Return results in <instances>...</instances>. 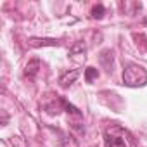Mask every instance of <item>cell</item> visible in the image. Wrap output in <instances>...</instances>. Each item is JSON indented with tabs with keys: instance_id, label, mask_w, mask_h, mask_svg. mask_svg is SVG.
I'll use <instances>...</instances> for the list:
<instances>
[{
	"instance_id": "6da1fadb",
	"label": "cell",
	"mask_w": 147,
	"mask_h": 147,
	"mask_svg": "<svg viewBox=\"0 0 147 147\" xmlns=\"http://www.w3.org/2000/svg\"><path fill=\"white\" fill-rule=\"evenodd\" d=\"M123 83L126 87H144L147 83V71L140 64H126L123 69Z\"/></svg>"
},
{
	"instance_id": "5b68a950",
	"label": "cell",
	"mask_w": 147,
	"mask_h": 147,
	"mask_svg": "<svg viewBox=\"0 0 147 147\" xmlns=\"http://www.w3.org/2000/svg\"><path fill=\"white\" fill-rule=\"evenodd\" d=\"M38 69H40V61H38V59H33V61H30V62L26 64V67H24V75L30 76V78H33L36 73H38Z\"/></svg>"
},
{
	"instance_id": "3957f363",
	"label": "cell",
	"mask_w": 147,
	"mask_h": 147,
	"mask_svg": "<svg viewBox=\"0 0 147 147\" xmlns=\"http://www.w3.org/2000/svg\"><path fill=\"white\" fill-rule=\"evenodd\" d=\"M104 142H106V147H126L125 138H121V137H118V135H114L111 131H107L104 135Z\"/></svg>"
},
{
	"instance_id": "9c48e42d",
	"label": "cell",
	"mask_w": 147,
	"mask_h": 147,
	"mask_svg": "<svg viewBox=\"0 0 147 147\" xmlns=\"http://www.w3.org/2000/svg\"><path fill=\"white\" fill-rule=\"evenodd\" d=\"M92 16H94L95 19H100V18L104 16V7H102V5H95V7L92 9Z\"/></svg>"
},
{
	"instance_id": "52a82bcc",
	"label": "cell",
	"mask_w": 147,
	"mask_h": 147,
	"mask_svg": "<svg viewBox=\"0 0 147 147\" xmlns=\"http://www.w3.org/2000/svg\"><path fill=\"white\" fill-rule=\"evenodd\" d=\"M97 76H99V71H97L95 67H92V66H90V67H87V69H85V80H87L88 83H92Z\"/></svg>"
},
{
	"instance_id": "ba28073f",
	"label": "cell",
	"mask_w": 147,
	"mask_h": 147,
	"mask_svg": "<svg viewBox=\"0 0 147 147\" xmlns=\"http://www.w3.org/2000/svg\"><path fill=\"white\" fill-rule=\"evenodd\" d=\"M61 104H62V106H64V109H66L67 113H71V114H76V116H80V114H82V113H80V109H76L75 106H71L66 99H61Z\"/></svg>"
},
{
	"instance_id": "277c9868",
	"label": "cell",
	"mask_w": 147,
	"mask_h": 147,
	"mask_svg": "<svg viewBox=\"0 0 147 147\" xmlns=\"http://www.w3.org/2000/svg\"><path fill=\"white\" fill-rule=\"evenodd\" d=\"M30 45H33V47H47V45L57 47L59 42L54 40V38H31V40H30Z\"/></svg>"
},
{
	"instance_id": "7a4b0ae2",
	"label": "cell",
	"mask_w": 147,
	"mask_h": 147,
	"mask_svg": "<svg viewBox=\"0 0 147 147\" xmlns=\"http://www.w3.org/2000/svg\"><path fill=\"white\" fill-rule=\"evenodd\" d=\"M80 69H71V71H67V73H64V75L59 78V85L62 87V88H67V87H71L73 83H75L76 80H78V76H80Z\"/></svg>"
},
{
	"instance_id": "8992f818",
	"label": "cell",
	"mask_w": 147,
	"mask_h": 147,
	"mask_svg": "<svg viewBox=\"0 0 147 147\" xmlns=\"http://www.w3.org/2000/svg\"><path fill=\"white\" fill-rule=\"evenodd\" d=\"M87 52V45L83 42H76V43H73V47L69 49V54L71 55H83Z\"/></svg>"
}]
</instances>
